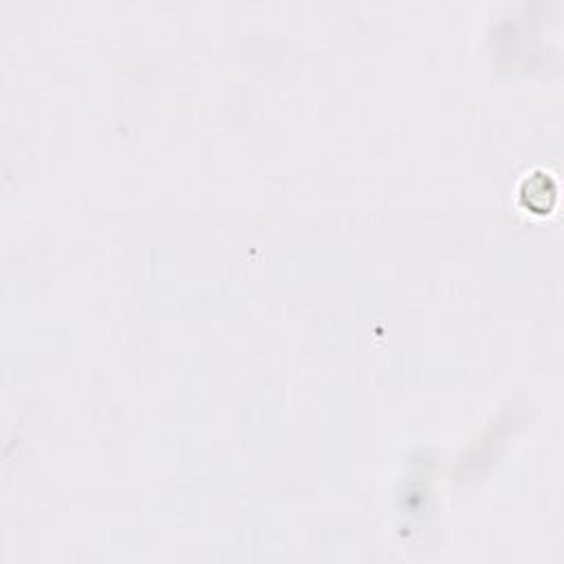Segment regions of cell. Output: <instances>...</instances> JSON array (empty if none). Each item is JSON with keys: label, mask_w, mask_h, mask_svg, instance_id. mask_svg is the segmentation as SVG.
<instances>
[{"label": "cell", "mask_w": 564, "mask_h": 564, "mask_svg": "<svg viewBox=\"0 0 564 564\" xmlns=\"http://www.w3.org/2000/svg\"><path fill=\"white\" fill-rule=\"evenodd\" d=\"M553 197H556V188H553V181L549 179V174L536 173L522 183V198H525L527 207L544 212L552 207Z\"/></svg>", "instance_id": "cell-1"}]
</instances>
